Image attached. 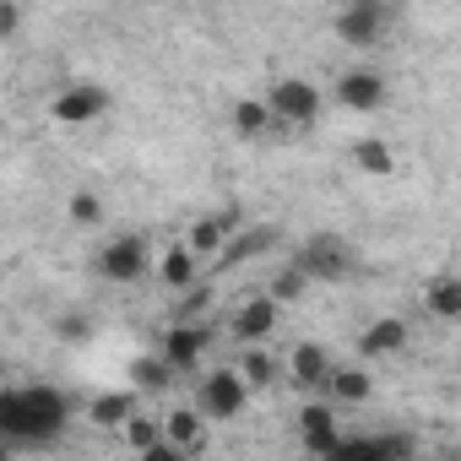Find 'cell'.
Returning a JSON list of instances; mask_svg holds the SVG:
<instances>
[{"label":"cell","mask_w":461,"mask_h":461,"mask_svg":"<svg viewBox=\"0 0 461 461\" xmlns=\"http://www.w3.org/2000/svg\"><path fill=\"white\" fill-rule=\"evenodd\" d=\"M66 418H71V402L55 385H23L0 396V434L12 445H55L66 434Z\"/></svg>","instance_id":"obj_1"},{"label":"cell","mask_w":461,"mask_h":461,"mask_svg":"<svg viewBox=\"0 0 461 461\" xmlns=\"http://www.w3.org/2000/svg\"><path fill=\"white\" fill-rule=\"evenodd\" d=\"M245 402H250V385H245V375H234V369L206 375V380H201V396H195L201 418H217V423H222V418H240Z\"/></svg>","instance_id":"obj_2"},{"label":"cell","mask_w":461,"mask_h":461,"mask_svg":"<svg viewBox=\"0 0 461 461\" xmlns=\"http://www.w3.org/2000/svg\"><path fill=\"white\" fill-rule=\"evenodd\" d=\"M294 267H304V277L342 283V277H348V267H353V250H348V240H337V234H315V240L299 250V261H294Z\"/></svg>","instance_id":"obj_3"},{"label":"cell","mask_w":461,"mask_h":461,"mask_svg":"<svg viewBox=\"0 0 461 461\" xmlns=\"http://www.w3.org/2000/svg\"><path fill=\"white\" fill-rule=\"evenodd\" d=\"M272 114L283 120V125H315V114H321V93L310 87V82H299V77H283V82H272Z\"/></svg>","instance_id":"obj_4"},{"label":"cell","mask_w":461,"mask_h":461,"mask_svg":"<svg viewBox=\"0 0 461 461\" xmlns=\"http://www.w3.org/2000/svg\"><path fill=\"white\" fill-rule=\"evenodd\" d=\"M385 23H391V12L380 6V0H353L348 12H337V39H342V44L369 50V44H380Z\"/></svg>","instance_id":"obj_5"},{"label":"cell","mask_w":461,"mask_h":461,"mask_svg":"<svg viewBox=\"0 0 461 461\" xmlns=\"http://www.w3.org/2000/svg\"><path fill=\"white\" fill-rule=\"evenodd\" d=\"M104 109H109V93H104V87H93V82H77V87L55 93L50 120H55V125H93Z\"/></svg>","instance_id":"obj_6"},{"label":"cell","mask_w":461,"mask_h":461,"mask_svg":"<svg viewBox=\"0 0 461 461\" xmlns=\"http://www.w3.org/2000/svg\"><path fill=\"white\" fill-rule=\"evenodd\" d=\"M98 272H104L109 283H136V277L147 272V245H141L136 234H120L114 245H104V256H98Z\"/></svg>","instance_id":"obj_7"},{"label":"cell","mask_w":461,"mask_h":461,"mask_svg":"<svg viewBox=\"0 0 461 461\" xmlns=\"http://www.w3.org/2000/svg\"><path fill=\"white\" fill-rule=\"evenodd\" d=\"M299 434H304V445L315 450V456H337L342 450V434H337V412L326 407V402H310L304 412H299Z\"/></svg>","instance_id":"obj_8"},{"label":"cell","mask_w":461,"mask_h":461,"mask_svg":"<svg viewBox=\"0 0 461 461\" xmlns=\"http://www.w3.org/2000/svg\"><path fill=\"white\" fill-rule=\"evenodd\" d=\"M337 104H342V109H358V114L380 109V104H385V77H375V71H348V77L337 82Z\"/></svg>","instance_id":"obj_9"},{"label":"cell","mask_w":461,"mask_h":461,"mask_svg":"<svg viewBox=\"0 0 461 461\" xmlns=\"http://www.w3.org/2000/svg\"><path fill=\"white\" fill-rule=\"evenodd\" d=\"M272 331H277V299H272V294L245 299L240 315H234V337H240V342H267Z\"/></svg>","instance_id":"obj_10"},{"label":"cell","mask_w":461,"mask_h":461,"mask_svg":"<svg viewBox=\"0 0 461 461\" xmlns=\"http://www.w3.org/2000/svg\"><path fill=\"white\" fill-rule=\"evenodd\" d=\"M206 348H212V331L206 326H168V337H163V358L174 369H190Z\"/></svg>","instance_id":"obj_11"},{"label":"cell","mask_w":461,"mask_h":461,"mask_svg":"<svg viewBox=\"0 0 461 461\" xmlns=\"http://www.w3.org/2000/svg\"><path fill=\"white\" fill-rule=\"evenodd\" d=\"M240 222V212H222V217H201L195 228H190V256L195 261H206V256H222L228 250V228Z\"/></svg>","instance_id":"obj_12"},{"label":"cell","mask_w":461,"mask_h":461,"mask_svg":"<svg viewBox=\"0 0 461 461\" xmlns=\"http://www.w3.org/2000/svg\"><path fill=\"white\" fill-rule=\"evenodd\" d=\"M402 348H407V326H402L396 315L375 321V326L358 337V353H364V358H391V353H402Z\"/></svg>","instance_id":"obj_13"},{"label":"cell","mask_w":461,"mask_h":461,"mask_svg":"<svg viewBox=\"0 0 461 461\" xmlns=\"http://www.w3.org/2000/svg\"><path fill=\"white\" fill-rule=\"evenodd\" d=\"M87 418H93L98 429H125V423L136 418V391H104V396H93Z\"/></svg>","instance_id":"obj_14"},{"label":"cell","mask_w":461,"mask_h":461,"mask_svg":"<svg viewBox=\"0 0 461 461\" xmlns=\"http://www.w3.org/2000/svg\"><path fill=\"white\" fill-rule=\"evenodd\" d=\"M158 277H163V288L190 294L195 288V256H190V245H168L163 261H158Z\"/></svg>","instance_id":"obj_15"},{"label":"cell","mask_w":461,"mask_h":461,"mask_svg":"<svg viewBox=\"0 0 461 461\" xmlns=\"http://www.w3.org/2000/svg\"><path fill=\"white\" fill-rule=\"evenodd\" d=\"M294 380H299L304 391H315V385L331 380V364H326V348H321V342H299V348H294Z\"/></svg>","instance_id":"obj_16"},{"label":"cell","mask_w":461,"mask_h":461,"mask_svg":"<svg viewBox=\"0 0 461 461\" xmlns=\"http://www.w3.org/2000/svg\"><path fill=\"white\" fill-rule=\"evenodd\" d=\"M201 429H206V418H201V407H174V412H168V423H163V434H168V445H179V450H190V445H201Z\"/></svg>","instance_id":"obj_17"},{"label":"cell","mask_w":461,"mask_h":461,"mask_svg":"<svg viewBox=\"0 0 461 461\" xmlns=\"http://www.w3.org/2000/svg\"><path fill=\"white\" fill-rule=\"evenodd\" d=\"M423 304L439 315V321H461V277H434L423 288Z\"/></svg>","instance_id":"obj_18"},{"label":"cell","mask_w":461,"mask_h":461,"mask_svg":"<svg viewBox=\"0 0 461 461\" xmlns=\"http://www.w3.org/2000/svg\"><path fill=\"white\" fill-rule=\"evenodd\" d=\"M174 385V364L168 358H136L131 364V391L141 396V391H168Z\"/></svg>","instance_id":"obj_19"},{"label":"cell","mask_w":461,"mask_h":461,"mask_svg":"<svg viewBox=\"0 0 461 461\" xmlns=\"http://www.w3.org/2000/svg\"><path fill=\"white\" fill-rule=\"evenodd\" d=\"M272 125H277L272 104H261V98H240V104H234V131H240V136H261V131H272Z\"/></svg>","instance_id":"obj_20"},{"label":"cell","mask_w":461,"mask_h":461,"mask_svg":"<svg viewBox=\"0 0 461 461\" xmlns=\"http://www.w3.org/2000/svg\"><path fill=\"white\" fill-rule=\"evenodd\" d=\"M353 163H358L364 174H396V152H391L380 136H364V141L353 147Z\"/></svg>","instance_id":"obj_21"},{"label":"cell","mask_w":461,"mask_h":461,"mask_svg":"<svg viewBox=\"0 0 461 461\" xmlns=\"http://www.w3.org/2000/svg\"><path fill=\"white\" fill-rule=\"evenodd\" d=\"M120 439H125L131 450H141V456H147V450H158V445H163L168 434H163V423H152V418H141V412H136V418H131V423L120 429Z\"/></svg>","instance_id":"obj_22"},{"label":"cell","mask_w":461,"mask_h":461,"mask_svg":"<svg viewBox=\"0 0 461 461\" xmlns=\"http://www.w3.org/2000/svg\"><path fill=\"white\" fill-rule=\"evenodd\" d=\"M272 240H277V234H272V228H250V234H245V240H234V245H228V250L217 256V267H240L245 256H256V250H272Z\"/></svg>","instance_id":"obj_23"},{"label":"cell","mask_w":461,"mask_h":461,"mask_svg":"<svg viewBox=\"0 0 461 461\" xmlns=\"http://www.w3.org/2000/svg\"><path fill=\"white\" fill-rule=\"evenodd\" d=\"M240 375H245V385H250V391H267V385L277 380V358H272L267 348H250V353H245V369H240Z\"/></svg>","instance_id":"obj_24"},{"label":"cell","mask_w":461,"mask_h":461,"mask_svg":"<svg viewBox=\"0 0 461 461\" xmlns=\"http://www.w3.org/2000/svg\"><path fill=\"white\" fill-rule=\"evenodd\" d=\"M331 391H337V402H369V375L364 369H337L331 375Z\"/></svg>","instance_id":"obj_25"},{"label":"cell","mask_w":461,"mask_h":461,"mask_svg":"<svg viewBox=\"0 0 461 461\" xmlns=\"http://www.w3.org/2000/svg\"><path fill=\"white\" fill-rule=\"evenodd\" d=\"M66 212H71V222H77V228H98V222H104V201H98L93 190H77Z\"/></svg>","instance_id":"obj_26"},{"label":"cell","mask_w":461,"mask_h":461,"mask_svg":"<svg viewBox=\"0 0 461 461\" xmlns=\"http://www.w3.org/2000/svg\"><path fill=\"white\" fill-rule=\"evenodd\" d=\"M304 283H310V277H304V267H288V272H277L272 299H277V304H288V299H299V294H304Z\"/></svg>","instance_id":"obj_27"},{"label":"cell","mask_w":461,"mask_h":461,"mask_svg":"<svg viewBox=\"0 0 461 461\" xmlns=\"http://www.w3.org/2000/svg\"><path fill=\"white\" fill-rule=\"evenodd\" d=\"M55 331H60L66 342H87V337H93V321H87V315H60Z\"/></svg>","instance_id":"obj_28"},{"label":"cell","mask_w":461,"mask_h":461,"mask_svg":"<svg viewBox=\"0 0 461 461\" xmlns=\"http://www.w3.org/2000/svg\"><path fill=\"white\" fill-rule=\"evenodd\" d=\"M141 461H190V456H185L179 445H168V439H163V445H158V450H147Z\"/></svg>","instance_id":"obj_29"},{"label":"cell","mask_w":461,"mask_h":461,"mask_svg":"<svg viewBox=\"0 0 461 461\" xmlns=\"http://www.w3.org/2000/svg\"><path fill=\"white\" fill-rule=\"evenodd\" d=\"M17 23H23V12H17L12 0H6V6H0V39H6V33H17Z\"/></svg>","instance_id":"obj_30"},{"label":"cell","mask_w":461,"mask_h":461,"mask_svg":"<svg viewBox=\"0 0 461 461\" xmlns=\"http://www.w3.org/2000/svg\"><path fill=\"white\" fill-rule=\"evenodd\" d=\"M206 299H212V294H206V288H190V294H185V304H179V310H185V315H195V310H206Z\"/></svg>","instance_id":"obj_31"},{"label":"cell","mask_w":461,"mask_h":461,"mask_svg":"<svg viewBox=\"0 0 461 461\" xmlns=\"http://www.w3.org/2000/svg\"><path fill=\"white\" fill-rule=\"evenodd\" d=\"M385 461H396V456H385Z\"/></svg>","instance_id":"obj_32"}]
</instances>
